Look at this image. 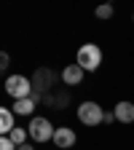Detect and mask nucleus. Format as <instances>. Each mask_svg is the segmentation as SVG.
Returning a JSON list of instances; mask_svg holds the SVG:
<instances>
[{
    "instance_id": "nucleus-1",
    "label": "nucleus",
    "mask_w": 134,
    "mask_h": 150,
    "mask_svg": "<svg viewBox=\"0 0 134 150\" xmlns=\"http://www.w3.org/2000/svg\"><path fill=\"white\" fill-rule=\"evenodd\" d=\"M62 75H56V70L51 67H38L32 72V94H40V97H46L48 91L56 88V81H59Z\"/></svg>"
},
{
    "instance_id": "nucleus-2",
    "label": "nucleus",
    "mask_w": 134,
    "mask_h": 150,
    "mask_svg": "<svg viewBox=\"0 0 134 150\" xmlns=\"http://www.w3.org/2000/svg\"><path fill=\"white\" fill-rule=\"evenodd\" d=\"M75 64H81L86 72H97L99 64H102V48L97 43H83L78 48V59H75Z\"/></svg>"
},
{
    "instance_id": "nucleus-3",
    "label": "nucleus",
    "mask_w": 134,
    "mask_h": 150,
    "mask_svg": "<svg viewBox=\"0 0 134 150\" xmlns=\"http://www.w3.org/2000/svg\"><path fill=\"white\" fill-rule=\"evenodd\" d=\"M6 94L8 97H13L16 102L19 99H27V97H32V81L27 78V75H8L6 78Z\"/></svg>"
},
{
    "instance_id": "nucleus-4",
    "label": "nucleus",
    "mask_w": 134,
    "mask_h": 150,
    "mask_svg": "<svg viewBox=\"0 0 134 150\" xmlns=\"http://www.w3.org/2000/svg\"><path fill=\"white\" fill-rule=\"evenodd\" d=\"M54 126H51V121L48 118H43V115H32L30 118V126H27V134L32 137V142H51L54 139Z\"/></svg>"
},
{
    "instance_id": "nucleus-5",
    "label": "nucleus",
    "mask_w": 134,
    "mask_h": 150,
    "mask_svg": "<svg viewBox=\"0 0 134 150\" xmlns=\"http://www.w3.org/2000/svg\"><path fill=\"white\" fill-rule=\"evenodd\" d=\"M78 121L83 126H99V123H105V110H102V105L99 102H91V99L81 102L78 105Z\"/></svg>"
},
{
    "instance_id": "nucleus-6",
    "label": "nucleus",
    "mask_w": 134,
    "mask_h": 150,
    "mask_svg": "<svg viewBox=\"0 0 134 150\" xmlns=\"http://www.w3.org/2000/svg\"><path fill=\"white\" fill-rule=\"evenodd\" d=\"M75 142H78L75 129H70V126H56V131H54V145L59 147V150H70V147H75Z\"/></svg>"
},
{
    "instance_id": "nucleus-7",
    "label": "nucleus",
    "mask_w": 134,
    "mask_h": 150,
    "mask_svg": "<svg viewBox=\"0 0 134 150\" xmlns=\"http://www.w3.org/2000/svg\"><path fill=\"white\" fill-rule=\"evenodd\" d=\"M43 105L51 107V110H65L70 105V91L67 88H54V91H48L46 97H43Z\"/></svg>"
},
{
    "instance_id": "nucleus-8",
    "label": "nucleus",
    "mask_w": 134,
    "mask_h": 150,
    "mask_svg": "<svg viewBox=\"0 0 134 150\" xmlns=\"http://www.w3.org/2000/svg\"><path fill=\"white\" fill-rule=\"evenodd\" d=\"M40 102H43L40 94H32V97H27V99H19V102H13V115H32Z\"/></svg>"
},
{
    "instance_id": "nucleus-9",
    "label": "nucleus",
    "mask_w": 134,
    "mask_h": 150,
    "mask_svg": "<svg viewBox=\"0 0 134 150\" xmlns=\"http://www.w3.org/2000/svg\"><path fill=\"white\" fill-rule=\"evenodd\" d=\"M113 115H116L118 123H134V102L121 99L116 107H113Z\"/></svg>"
},
{
    "instance_id": "nucleus-10",
    "label": "nucleus",
    "mask_w": 134,
    "mask_h": 150,
    "mask_svg": "<svg viewBox=\"0 0 134 150\" xmlns=\"http://www.w3.org/2000/svg\"><path fill=\"white\" fill-rule=\"evenodd\" d=\"M83 75H86V70H83L81 64H67V67L62 70V83H65V86H81Z\"/></svg>"
},
{
    "instance_id": "nucleus-11",
    "label": "nucleus",
    "mask_w": 134,
    "mask_h": 150,
    "mask_svg": "<svg viewBox=\"0 0 134 150\" xmlns=\"http://www.w3.org/2000/svg\"><path fill=\"white\" fill-rule=\"evenodd\" d=\"M13 110H8V107H0V137H8L11 131L16 129V123H13Z\"/></svg>"
},
{
    "instance_id": "nucleus-12",
    "label": "nucleus",
    "mask_w": 134,
    "mask_h": 150,
    "mask_svg": "<svg viewBox=\"0 0 134 150\" xmlns=\"http://www.w3.org/2000/svg\"><path fill=\"white\" fill-rule=\"evenodd\" d=\"M8 137H11V142L19 147V145H27V137H30V134H27V129H19V126H16Z\"/></svg>"
},
{
    "instance_id": "nucleus-13",
    "label": "nucleus",
    "mask_w": 134,
    "mask_h": 150,
    "mask_svg": "<svg viewBox=\"0 0 134 150\" xmlns=\"http://www.w3.org/2000/svg\"><path fill=\"white\" fill-rule=\"evenodd\" d=\"M94 16H97V19H110V16H113V6H110V3H105V6H97Z\"/></svg>"
},
{
    "instance_id": "nucleus-14",
    "label": "nucleus",
    "mask_w": 134,
    "mask_h": 150,
    "mask_svg": "<svg viewBox=\"0 0 134 150\" xmlns=\"http://www.w3.org/2000/svg\"><path fill=\"white\" fill-rule=\"evenodd\" d=\"M8 64H11V56H8L6 51H0V72H6V70H8Z\"/></svg>"
},
{
    "instance_id": "nucleus-15",
    "label": "nucleus",
    "mask_w": 134,
    "mask_h": 150,
    "mask_svg": "<svg viewBox=\"0 0 134 150\" xmlns=\"http://www.w3.org/2000/svg\"><path fill=\"white\" fill-rule=\"evenodd\" d=\"M0 150H16V145L11 142V137H0Z\"/></svg>"
},
{
    "instance_id": "nucleus-16",
    "label": "nucleus",
    "mask_w": 134,
    "mask_h": 150,
    "mask_svg": "<svg viewBox=\"0 0 134 150\" xmlns=\"http://www.w3.org/2000/svg\"><path fill=\"white\" fill-rule=\"evenodd\" d=\"M16 150H35V147H32V145H30V142H27V145H19V147H16Z\"/></svg>"
},
{
    "instance_id": "nucleus-17",
    "label": "nucleus",
    "mask_w": 134,
    "mask_h": 150,
    "mask_svg": "<svg viewBox=\"0 0 134 150\" xmlns=\"http://www.w3.org/2000/svg\"><path fill=\"white\" fill-rule=\"evenodd\" d=\"M131 22H134V16H131Z\"/></svg>"
}]
</instances>
